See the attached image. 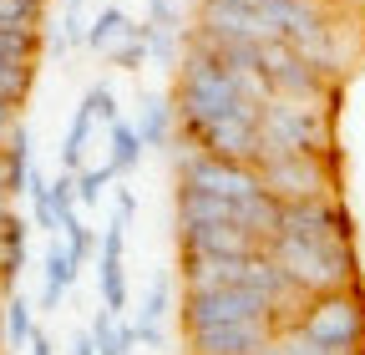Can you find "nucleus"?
<instances>
[]
</instances>
